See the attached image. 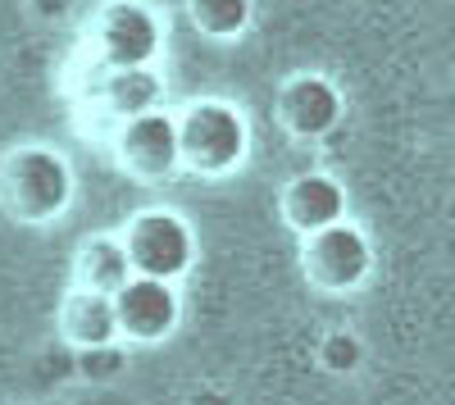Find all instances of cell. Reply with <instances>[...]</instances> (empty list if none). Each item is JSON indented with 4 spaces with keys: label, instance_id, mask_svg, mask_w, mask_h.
<instances>
[{
    "label": "cell",
    "instance_id": "9c48e42d",
    "mask_svg": "<svg viewBox=\"0 0 455 405\" xmlns=\"http://www.w3.org/2000/svg\"><path fill=\"white\" fill-rule=\"evenodd\" d=\"M347 187L323 173V169H310V173H296L283 182V192H278V218L296 233V237H315L332 224H347Z\"/></svg>",
    "mask_w": 455,
    "mask_h": 405
},
{
    "label": "cell",
    "instance_id": "5b68a950",
    "mask_svg": "<svg viewBox=\"0 0 455 405\" xmlns=\"http://www.w3.org/2000/svg\"><path fill=\"white\" fill-rule=\"evenodd\" d=\"M369 274H373V246L351 218L315 237H300V278L323 297H351L369 282Z\"/></svg>",
    "mask_w": 455,
    "mask_h": 405
},
{
    "label": "cell",
    "instance_id": "6da1fadb",
    "mask_svg": "<svg viewBox=\"0 0 455 405\" xmlns=\"http://www.w3.org/2000/svg\"><path fill=\"white\" fill-rule=\"evenodd\" d=\"M78 178L46 141H23L0 155V214L23 228H46L73 210Z\"/></svg>",
    "mask_w": 455,
    "mask_h": 405
},
{
    "label": "cell",
    "instance_id": "ba28073f",
    "mask_svg": "<svg viewBox=\"0 0 455 405\" xmlns=\"http://www.w3.org/2000/svg\"><path fill=\"white\" fill-rule=\"evenodd\" d=\"M114 310H119V333L128 342L160 346L178 333V323H182V291H178V282L132 278L119 297H114Z\"/></svg>",
    "mask_w": 455,
    "mask_h": 405
},
{
    "label": "cell",
    "instance_id": "4fadbf2b",
    "mask_svg": "<svg viewBox=\"0 0 455 405\" xmlns=\"http://www.w3.org/2000/svg\"><path fill=\"white\" fill-rule=\"evenodd\" d=\"M187 19L210 42H237L255 23V0H187Z\"/></svg>",
    "mask_w": 455,
    "mask_h": 405
},
{
    "label": "cell",
    "instance_id": "7a4b0ae2",
    "mask_svg": "<svg viewBox=\"0 0 455 405\" xmlns=\"http://www.w3.org/2000/svg\"><path fill=\"white\" fill-rule=\"evenodd\" d=\"M182 132V169L196 178H228L251 155V123L233 100L201 96L178 115Z\"/></svg>",
    "mask_w": 455,
    "mask_h": 405
},
{
    "label": "cell",
    "instance_id": "277c9868",
    "mask_svg": "<svg viewBox=\"0 0 455 405\" xmlns=\"http://www.w3.org/2000/svg\"><path fill=\"white\" fill-rule=\"evenodd\" d=\"M124 246L137 278L182 282L196 265V228L173 205H146L124 224Z\"/></svg>",
    "mask_w": 455,
    "mask_h": 405
},
{
    "label": "cell",
    "instance_id": "5bb4252c",
    "mask_svg": "<svg viewBox=\"0 0 455 405\" xmlns=\"http://www.w3.org/2000/svg\"><path fill=\"white\" fill-rule=\"evenodd\" d=\"M360 355H364V346L351 333H328L319 342V364H323V369H332V374H351L355 364H360Z\"/></svg>",
    "mask_w": 455,
    "mask_h": 405
},
{
    "label": "cell",
    "instance_id": "30bf717a",
    "mask_svg": "<svg viewBox=\"0 0 455 405\" xmlns=\"http://www.w3.org/2000/svg\"><path fill=\"white\" fill-rule=\"evenodd\" d=\"M55 328L64 346L73 351H109L114 342H119V310H114V297H105V291H87V287H68L60 297V310H55Z\"/></svg>",
    "mask_w": 455,
    "mask_h": 405
},
{
    "label": "cell",
    "instance_id": "8fae6325",
    "mask_svg": "<svg viewBox=\"0 0 455 405\" xmlns=\"http://www.w3.org/2000/svg\"><path fill=\"white\" fill-rule=\"evenodd\" d=\"M137 278L128 246L119 233H92L73 250V282L68 287H87V291H105V297H119V291Z\"/></svg>",
    "mask_w": 455,
    "mask_h": 405
},
{
    "label": "cell",
    "instance_id": "7c38bea8",
    "mask_svg": "<svg viewBox=\"0 0 455 405\" xmlns=\"http://www.w3.org/2000/svg\"><path fill=\"white\" fill-rule=\"evenodd\" d=\"M96 105L105 109L114 123L156 115V109H164V78H160V68H114V73H100Z\"/></svg>",
    "mask_w": 455,
    "mask_h": 405
},
{
    "label": "cell",
    "instance_id": "8992f818",
    "mask_svg": "<svg viewBox=\"0 0 455 405\" xmlns=\"http://www.w3.org/2000/svg\"><path fill=\"white\" fill-rule=\"evenodd\" d=\"M114 164L137 182H160L182 173V132H178V115L156 109L128 123H114Z\"/></svg>",
    "mask_w": 455,
    "mask_h": 405
},
{
    "label": "cell",
    "instance_id": "52a82bcc",
    "mask_svg": "<svg viewBox=\"0 0 455 405\" xmlns=\"http://www.w3.org/2000/svg\"><path fill=\"white\" fill-rule=\"evenodd\" d=\"M341 115H347L341 87L323 73H291L274 91V119L291 141H323Z\"/></svg>",
    "mask_w": 455,
    "mask_h": 405
},
{
    "label": "cell",
    "instance_id": "3957f363",
    "mask_svg": "<svg viewBox=\"0 0 455 405\" xmlns=\"http://www.w3.org/2000/svg\"><path fill=\"white\" fill-rule=\"evenodd\" d=\"M160 46H164V23L146 0H105L87 19V51L100 73L156 68Z\"/></svg>",
    "mask_w": 455,
    "mask_h": 405
}]
</instances>
